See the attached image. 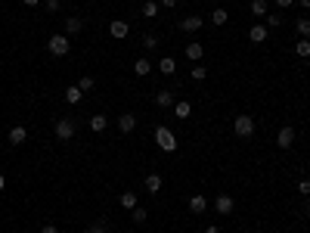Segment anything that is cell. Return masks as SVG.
I'll list each match as a JSON object with an SVG mask.
<instances>
[{
	"instance_id": "obj_1",
	"label": "cell",
	"mask_w": 310,
	"mask_h": 233,
	"mask_svg": "<svg viewBox=\"0 0 310 233\" xmlns=\"http://www.w3.org/2000/svg\"><path fill=\"white\" fill-rule=\"evenodd\" d=\"M155 143H158V149H162V153H174V149H177V137H174L171 128L158 124V128H155Z\"/></svg>"
},
{
	"instance_id": "obj_2",
	"label": "cell",
	"mask_w": 310,
	"mask_h": 233,
	"mask_svg": "<svg viewBox=\"0 0 310 233\" xmlns=\"http://www.w3.org/2000/svg\"><path fill=\"white\" fill-rule=\"evenodd\" d=\"M47 50H50V56H69V50H72L69 35H53L47 40Z\"/></svg>"
},
{
	"instance_id": "obj_3",
	"label": "cell",
	"mask_w": 310,
	"mask_h": 233,
	"mask_svg": "<svg viewBox=\"0 0 310 233\" xmlns=\"http://www.w3.org/2000/svg\"><path fill=\"white\" fill-rule=\"evenodd\" d=\"M53 131H56V140H72L74 137V131H78V124H74V118H69V115H65V118H56V124H53Z\"/></svg>"
},
{
	"instance_id": "obj_4",
	"label": "cell",
	"mask_w": 310,
	"mask_h": 233,
	"mask_svg": "<svg viewBox=\"0 0 310 233\" xmlns=\"http://www.w3.org/2000/svg\"><path fill=\"white\" fill-rule=\"evenodd\" d=\"M233 131H236V137H251L255 134V118H251V115H236Z\"/></svg>"
},
{
	"instance_id": "obj_5",
	"label": "cell",
	"mask_w": 310,
	"mask_h": 233,
	"mask_svg": "<svg viewBox=\"0 0 310 233\" xmlns=\"http://www.w3.org/2000/svg\"><path fill=\"white\" fill-rule=\"evenodd\" d=\"M202 25H205L202 16H186V19H180V31H186V35H196Z\"/></svg>"
},
{
	"instance_id": "obj_6",
	"label": "cell",
	"mask_w": 310,
	"mask_h": 233,
	"mask_svg": "<svg viewBox=\"0 0 310 233\" xmlns=\"http://www.w3.org/2000/svg\"><path fill=\"white\" fill-rule=\"evenodd\" d=\"M276 143H279V149H292V143H295V128H279V134H276Z\"/></svg>"
},
{
	"instance_id": "obj_7",
	"label": "cell",
	"mask_w": 310,
	"mask_h": 233,
	"mask_svg": "<svg viewBox=\"0 0 310 233\" xmlns=\"http://www.w3.org/2000/svg\"><path fill=\"white\" fill-rule=\"evenodd\" d=\"M233 205H236V202H233V196H227V193H220V196L214 199L217 214H230V212H233Z\"/></svg>"
},
{
	"instance_id": "obj_8",
	"label": "cell",
	"mask_w": 310,
	"mask_h": 233,
	"mask_svg": "<svg viewBox=\"0 0 310 233\" xmlns=\"http://www.w3.org/2000/svg\"><path fill=\"white\" fill-rule=\"evenodd\" d=\"M128 31H130V25L128 22H124V19H115L112 25H109V35H112V38H128Z\"/></svg>"
},
{
	"instance_id": "obj_9",
	"label": "cell",
	"mask_w": 310,
	"mask_h": 233,
	"mask_svg": "<svg viewBox=\"0 0 310 233\" xmlns=\"http://www.w3.org/2000/svg\"><path fill=\"white\" fill-rule=\"evenodd\" d=\"M248 40H251V44H264V40H267V25H251V28H248Z\"/></svg>"
},
{
	"instance_id": "obj_10",
	"label": "cell",
	"mask_w": 310,
	"mask_h": 233,
	"mask_svg": "<svg viewBox=\"0 0 310 233\" xmlns=\"http://www.w3.org/2000/svg\"><path fill=\"white\" fill-rule=\"evenodd\" d=\"M162 184H164V180H162V174H146V177H143V187H146V193H158V190H162Z\"/></svg>"
},
{
	"instance_id": "obj_11",
	"label": "cell",
	"mask_w": 310,
	"mask_h": 233,
	"mask_svg": "<svg viewBox=\"0 0 310 233\" xmlns=\"http://www.w3.org/2000/svg\"><path fill=\"white\" fill-rule=\"evenodd\" d=\"M133 128H137V115H130V112L118 115V131H121V134H130Z\"/></svg>"
},
{
	"instance_id": "obj_12",
	"label": "cell",
	"mask_w": 310,
	"mask_h": 233,
	"mask_svg": "<svg viewBox=\"0 0 310 233\" xmlns=\"http://www.w3.org/2000/svg\"><path fill=\"white\" fill-rule=\"evenodd\" d=\"M155 106H158V109H171V106H174V94H171V90H155Z\"/></svg>"
},
{
	"instance_id": "obj_13",
	"label": "cell",
	"mask_w": 310,
	"mask_h": 233,
	"mask_svg": "<svg viewBox=\"0 0 310 233\" xmlns=\"http://www.w3.org/2000/svg\"><path fill=\"white\" fill-rule=\"evenodd\" d=\"M152 69H155V65H152V62H149V59H146V56H140V59H137V62H133V75H137V78H146V75H149V72H152Z\"/></svg>"
},
{
	"instance_id": "obj_14",
	"label": "cell",
	"mask_w": 310,
	"mask_h": 233,
	"mask_svg": "<svg viewBox=\"0 0 310 233\" xmlns=\"http://www.w3.org/2000/svg\"><path fill=\"white\" fill-rule=\"evenodd\" d=\"M202 56H205V44H199V40H192V44H186V59L199 62Z\"/></svg>"
},
{
	"instance_id": "obj_15",
	"label": "cell",
	"mask_w": 310,
	"mask_h": 233,
	"mask_svg": "<svg viewBox=\"0 0 310 233\" xmlns=\"http://www.w3.org/2000/svg\"><path fill=\"white\" fill-rule=\"evenodd\" d=\"M205 209H208V199H205L202 193H196V196L189 199V212H192V214H205Z\"/></svg>"
},
{
	"instance_id": "obj_16",
	"label": "cell",
	"mask_w": 310,
	"mask_h": 233,
	"mask_svg": "<svg viewBox=\"0 0 310 233\" xmlns=\"http://www.w3.org/2000/svg\"><path fill=\"white\" fill-rule=\"evenodd\" d=\"M6 140H10V146H22L25 140H28V131H25L22 124H19V128H13V131H10V137H6Z\"/></svg>"
},
{
	"instance_id": "obj_17",
	"label": "cell",
	"mask_w": 310,
	"mask_h": 233,
	"mask_svg": "<svg viewBox=\"0 0 310 233\" xmlns=\"http://www.w3.org/2000/svg\"><path fill=\"white\" fill-rule=\"evenodd\" d=\"M81 31H84V19H81V16L65 19V35H81Z\"/></svg>"
},
{
	"instance_id": "obj_18",
	"label": "cell",
	"mask_w": 310,
	"mask_h": 233,
	"mask_svg": "<svg viewBox=\"0 0 310 233\" xmlns=\"http://www.w3.org/2000/svg\"><path fill=\"white\" fill-rule=\"evenodd\" d=\"M171 109H174V115H177V118H189V115H192V106L186 103V99H177Z\"/></svg>"
},
{
	"instance_id": "obj_19",
	"label": "cell",
	"mask_w": 310,
	"mask_h": 233,
	"mask_svg": "<svg viewBox=\"0 0 310 233\" xmlns=\"http://www.w3.org/2000/svg\"><path fill=\"white\" fill-rule=\"evenodd\" d=\"M158 72H162V75H174V72H177L174 56H162V59H158Z\"/></svg>"
},
{
	"instance_id": "obj_20",
	"label": "cell",
	"mask_w": 310,
	"mask_h": 233,
	"mask_svg": "<svg viewBox=\"0 0 310 233\" xmlns=\"http://www.w3.org/2000/svg\"><path fill=\"white\" fill-rule=\"evenodd\" d=\"M81 97H84V90L78 87V84H72V87H65V103H81Z\"/></svg>"
},
{
	"instance_id": "obj_21",
	"label": "cell",
	"mask_w": 310,
	"mask_h": 233,
	"mask_svg": "<svg viewBox=\"0 0 310 233\" xmlns=\"http://www.w3.org/2000/svg\"><path fill=\"white\" fill-rule=\"evenodd\" d=\"M118 202H121V209L133 212V209H137V193H130V190H128V193H121V196H118Z\"/></svg>"
},
{
	"instance_id": "obj_22",
	"label": "cell",
	"mask_w": 310,
	"mask_h": 233,
	"mask_svg": "<svg viewBox=\"0 0 310 233\" xmlns=\"http://www.w3.org/2000/svg\"><path fill=\"white\" fill-rule=\"evenodd\" d=\"M230 22V13L223 10V6H217V10L211 13V25H227Z\"/></svg>"
},
{
	"instance_id": "obj_23",
	"label": "cell",
	"mask_w": 310,
	"mask_h": 233,
	"mask_svg": "<svg viewBox=\"0 0 310 233\" xmlns=\"http://www.w3.org/2000/svg\"><path fill=\"white\" fill-rule=\"evenodd\" d=\"M106 124H109V118H106V115H93V118H90V131L103 134V131H106Z\"/></svg>"
},
{
	"instance_id": "obj_24",
	"label": "cell",
	"mask_w": 310,
	"mask_h": 233,
	"mask_svg": "<svg viewBox=\"0 0 310 233\" xmlns=\"http://www.w3.org/2000/svg\"><path fill=\"white\" fill-rule=\"evenodd\" d=\"M295 53L301 56V59H307V56H310V38H301V40H298V44H295Z\"/></svg>"
},
{
	"instance_id": "obj_25",
	"label": "cell",
	"mask_w": 310,
	"mask_h": 233,
	"mask_svg": "<svg viewBox=\"0 0 310 233\" xmlns=\"http://www.w3.org/2000/svg\"><path fill=\"white\" fill-rule=\"evenodd\" d=\"M251 16L264 19V16H267V0H251Z\"/></svg>"
},
{
	"instance_id": "obj_26",
	"label": "cell",
	"mask_w": 310,
	"mask_h": 233,
	"mask_svg": "<svg viewBox=\"0 0 310 233\" xmlns=\"http://www.w3.org/2000/svg\"><path fill=\"white\" fill-rule=\"evenodd\" d=\"M87 233H109V221H106V218H96V221L87 227Z\"/></svg>"
},
{
	"instance_id": "obj_27",
	"label": "cell",
	"mask_w": 310,
	"mask_h": 233,
	"mask_svg": "<svg viewBox=\"0 0 310 233\" xmlns=\"http://www.w3.org/2000/svg\"><path fill=\"white\" fill-rule=\"evenodd\" d=\"M295 28H298L301 38H310V19H307V16H301V19L295 22Z\"/></svg>"
},
{
	"instance_id": "obj_28",
	"label": "cell",
	"mask_w": 310,
	"mask_h": 233,
	"mask_svg": "<svg viewBox=\"0 0 310 233\" xmlns=\"http://www.w3.org/2000/svg\"><path fill=\"white\" fill-rule=\"evenodd\" d=\"M143 16H146V19H155V16H158V3H155V0H146V3H143Z\"/></svg>"
},
{
	"instance_id": "obj_29",
	"label": "cell",
	"mask_w": 310,
	"mask_h": 233,
	"mask_svg": "<svg viewBox=\"0 0 310 233\" xmlns=\"http://www.w3.org/2000/svg\"><path fill=\"white\" fill-rule=\"evenodd\" d=\"M146 218H149V212H146V209H140V205L130 212V221H133V224H146Z\"/></svg>"
},
{
	"instance_id": "obj_30",
	"label": "cell",
	"mask_w": 310,
	"mask_h": 233,
	"mask_svg": "<svg viewBox=\"0 0 310 233\" xmlns=\"http://www.w3.org/2000/svg\"><path fill=\"white\" fill-rule=\"evenodd\" d=\"M44 10L47 13H59L62 10V0H44Z\"/></svg>"
},
{
	"instance_id": "obj_31",
	"label": "cell",
	"mask_w": 310,
	"mask_h": 233,
	"mask_svg": "<svg viewBox=\"0 0 310 233\" xmlns=\"http://www.w3.org/2000/svg\"><path fill=\"white\" fill-rule=\"evenodd\" d=\"M298 193L304 196V199L310 196V177H301V180H298Z\"/></svg>"
},
{
	"instance_id": "obj_32",
	"label": "cell",
	"mask_w": 310,
	"mask_h": 233,
	"mask_svg": "<svg viewBox=\"0 0 310 233\" xmlns=\"http://www.w3.org/2000/svg\"><path fill=\"white\" fill-rule=\"evenodd\" d=\"M93 84H96V81L90 78V75H81V81H78V87H81V90H93Z\"/></svg>"
},
{
	"instance_id": "obj_33",
	"label": "cell",
	"mask_w": 310,
	"mask_h": 233,
	"mask_svg": "<svg viewBox=\"0 0 310 233\" xmlns=\"http://www.w3.org/2000/svg\"><path fill=\"white\" fill-rule=\"evenodd\" d=\"M264 19H267V31H270V28H279V13H273V16H264Z\"/></svg>"
},
{
	"instance_id": "obj_34",
	"label": "cell",
	"mask_w": 310,
	"mask_h": 233,
	"mask_svg": "<svg viewBox=\"0 0 310 233\" xmlns=\"http://www.w3.org/2000/svg\"><path fill=\"white\" fill-rule=\"evenodd\" d=\"M155 47H158V38L155 35H146L143 38V50H155Z\"/></svg>"
},
{
	"instance_id": "obj_35",
	"label": "cell",
	"mask_w": 310,
	"mask_h": 233,
	"mask_svg": "<svg viewBox=\"0 0 310 233\" xmlns=\"http://www.w3.org/2000/svg\"><path fill=\"white\" fill-rule=\"evenodd\" d=\"M205 72H208L205 65H196V69H192V78H196V81H202V78H205Z\"/></svg>"
},
{
	"instance_id": "obj_36",
	"label": "cell",
	"mask_w": 310,
	"mask_h": 233,
	"mask_svg": "<svg viewBox=\"0 0 310 233\" xmlns=\"http://www.w3.org/2000/svg\"><path fill=\"white\" fill-rule=\"evenodd\" d=\"M40 233H59V227H56V224H44V227H40Z\"/></svg>"
},
{
	"instance_id": "obj_37",
	"label": "cell",
	"mask_w": 310,
	"mask_h": 233,
	"mask_svg": "<svg viewBox=\"0 0 310 233\" xmlns=\"http://www.w3.org/2000/svg\"><path fill=\"white\" fill-rule=\"evenodd\" d=\"M295 3V0H276V6H279V10H286V6H292Z\"/></svg>"
},
{
	"instance_id": "obj_38",
	"label": "cell",
	"mask_w": 310,
	"mask_h": 233,
	"mask_svg": "<svg viewBox=\"0 0 310 233\" xmlns=\"http://www.w3.org/2000/svg\"><path fill=\"white\" fill-rule=\"evenodd\" d=\"M22 3H25V6H37L40 0H22Z\"/></svg>"
},
{
	"instance_id": "obj_39",
	"label": "cell",
	"mask_w": 310,
	"mask_h": 233,
	"mask_svg": "<svg viewBox=\"0 0 310 233\" xmlns=\"http://www.w3.org/2000/svg\"><path fill=\"white\" fill-rule=\"evenodd\" d=\"M162 6H177V0H162Z\"/></svg>"
},
{
	"instance_id": "obj_40",
	"label": "cell",
	"mask_w": 310,
	"mask_h": 233,
	"mask_svg": "<svg viewBox=\"0 0 310 233\" xmlns=\"http://www.w3.org/2000/svg\"><path fill=\"white\" fill-rule=\"evenodd\" d=\"M298 3H301V6H304V10H310V0H298Z\"/></svg>"
},
{
	"instance_id": "obj_41",
	"label": "cell",
	"mask_w": 310,
	"mask_h": 233,
	"mask_svg": "<svg viewBox=\"0 0 310 233\" xmlns=\"http://www.w3.org/2000/svg\"><path fill=\"white\" fill-rule=\"evenodd\" d=\"M205 233H220V230H217V227H214V224H211V227H208V230H205Z\"/></svg>"
},
{
	"instance_id": "obj_42",
	"label": "cell",
	"mask_w": 310,
	"mask_h": 233,
	"mask_svg": "<svg viewBox=\"0 0 310 233\" xmlns=\"http://www.w3.org/2000/svg\"><path fill=\"white\" fill-rule=\"evenodd\" d=\"M6 187V177H3V174H0V190H3Z\"/></svg>"
},
{
	"instance_id": "obj_43",
	"label": "cell",
	"mask_w": 310,
	"mask_h": 233,
	"mask_svg": "<svg viewBox=\"0 0 310 233\" xmlns=\"http://www.w3.org/2000/svg\"><path fill=\"white\" fill-rule=\"evenodd\" d=\"M307 221H310V202H307Z\"/></svg>"
},
{
	"instance_id": "obj_44",
	"label": "cell",
	"mask_w": 310,
	"mask_h": 233,
	"mask_svg": "<svg viewBox=\"0 0 310 233\" xmlns=\"http://www.w3.org/2000/svg\"><path fill=\"white\" fill-rule=\"evenodd\" d=\"M264 233H273V230H264Z\"/></svg>"
}]
</instances>
